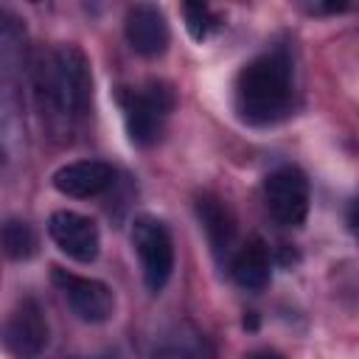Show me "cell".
<instances>
[{
  "label": "cell",
  "instance_id": "1",
  "mask_svg": "<svg viewBox=\"0 0 359 359\" xmlns=\"http://www.w3.org/2000/svg\"><path fill=\"white\" fill-rule=\"evenodd\" d=\"M31 93L45 135L65 146L93 107V70L84 50L73 42L39 48L31 62Z\"/></svg>",
  "mask_w": 359,
  "mask_h": 359
},
{
  "label": "cell",
  "instance_id": "2",
  "mask_svg": "<svg viewBox=\"0 0 359 359\" xmlns=\"http://www.w3.org/2000/svg\"><path fill=\"white\" fill-rule=\"evenodd\" d=\"M233 107L247 126H272L294 107L292 62L283 50H266L250 59L233 84Z\"/></svg>",
  "mask_w": 359,
  "mask_h": 359
},
{
  "label": "cell",
  "instance_id": "3",
  "mask_svg": "<svg viewBox=\"0 0 359 359\" xmlns=\"http://www.w3.org/2000/svg\"><path fill=\"white\" fill-rule=\"evenodd\" d=\"M123 126L135 146L149 149L163 137L165 121L177 107V93L163 79H149L140 90L121 93Z\"/></svg>",
  "mask_w": 359,
  "mask_h": 359
},
{
  "label": "cell",
  "instance_id": "4",
  "mask_svg": "<svg viewBox=\"0 0 359 359\" xmlns=\"http://www.w3.org/2000/svg\"><path fill=\"white\" fill-rule=\"evenodd\" d=\"M132 247L140 261L143 283L151 294H160L174 275V238L165 222L151 213H140L132 222Z\"/></svg>",
  "mask_w": 359,
  "mask_h": 359
},
{
  "label": "cell",
  "instance_id": "5",
  "mask_svg": "<svg viewBox=\"0 0 359 359\" xmlns=\"http://www.w3.org/2000/svg\"><path fill=\"white\" fill-rule=\"evenodd\" d=\"M264 202L280 227H300L309 216L311 188L297 165H280L264 180Z\"/></svg>",
  "mask_w": 359,
  "mask_h": 359
},
{
  "label": "cell",
  "instance_id": "6",
  "mask_svg": "<svg viewBox=\"0 0 359 359\" xmlns=\"http://www.w3.org/2000/svg\"><path fill=\"white\" fill-rule=\"evenodd\" d=\"M53 286L62 292L65 303L70 306V311L87 323V325H101L107 320H112L115 314V292L98 280V278H84L76 272H67L62 266H53L50 272Z\"/></svg>",
  "mask_w": 359,
  "mask_h": 359
},
{
  "label": "cell",
  "instance_id": "7",
  "mask_svg": "<svg viewBox=\"0 0 359 359\" xmlns=\"http://www.w3.org/2000/svg\"><path fill=\"white\" fill-rule=\"evenodd\" d=\"M50 339L45 311L36 297H22L14 303L3 323V348L11 359H36Z\"/></svg>",
  "mask_w": 359,
  "mask_h": 359
},
{
  "label": "cell",
  "instance_id": "8",
  "mask_svg": "<svg viewBox=\"0 0 359 359\" xmlns=\"http://www.w3.org/2000/svg\"><path fill=\"white\" fill-rule=\"evenodd\" d=\"M48 236L67 258L79 264H93L101 252V233L98 224L76 210H56L48 219Z\"/></svg>",
  "mask_w": 359,
  "mask_h": 359
},
{
  "label": "cell",
  "instance_id": "9",
  "mask_svg": "<svg viewBox=\"0 0 359 359\" xmlns=\"http://www.w3.org/2000/svg\"><path fill=\"white\" fill-rule=\"evenodd\" d=\"M123 36L137 56H143V59L163 56L171 42V28H168L165 11L151 3L129 6L126 17H123Z\"/></svg>",
  "mask_w": 359,
  "mask_h": 359
},
{
  "label": "cell",
  "instance_id": "10",
  "mask_svg": "<svg viewBox=\"0 0 359 359\" xmlns=\"http://www.w3.org/2000/svg\"><path fill=\"white\" fill-rule=\"evenodd\" d=\"M50 182L62 196L90 199V196H101L104 191L112 188L115 171L104 160H76V163L56 168Z\"/></svg>",
  "mask_w": 359,
  "mask_h": 359
},
{
  "label": "cell",
  "instance_id": "11",
  "mask_svg": "<svg viewBox=\"0 0 359 359\" xmlns=\"http://www.w3.org/2000/svg\"><path fill=\"white\" fill-rule=\"evenodd\" d=\"M194 210L196 219L205 230V238L210 244V252L219 264L233 258V247H236V216L230 213V208L213 196V194H196L194 199Z\"/></svg>",
  "mask_w": 359,
  "mask_h": 359
},
{
  "label": "cell",
  "instance_id": "12",
  "mask_svg": "<svg viewBox=\"0 0 359 359\" xmlns=\"http://www.w3.org/2000/svg\"><path fill=\"white\" fill-rule=\"evenodd\" d=\"M230 275L233 280L247 292H261L269 286L272 278V255L264 238L252 236L247 238L230 258Z\"/></svg>",
  "mask_w": 359,
  "mask_h": 359
},
{
  "label": "cell",
  "instance_id": "13",
  "mask_svg": "<svg viewBox=\"0 0 359 359\" xmlns=\"http://www.w3.org/2000/svg\"><path fill=\"white\" fill-rule=\"evenodd\" d=\"M0 241H3V252H6L8 261H28V258H34L36 244H39L34 227L28 222H22V219H6Z\"/></svg>",
  "mask_w": 359,
  "mask_h": 359
},
{
  "label": "cell",
  "instance_id": "14",
  "mask_svg": "<svg viewBox=\"0 0 359 359\" xmlns=\"http://www.w3.org/2000/svg\"><path fill=\"white\" fill-rule=\"evenodd\" d=\"M182 17H185V28H188L191 39H196V42H205L213 34V28L219 25L216 14L205 3H185L182 6Z\"/></svg>",
  "mask_w": 359,
  "mask_h": 359
},
{
  "label": "cell",
  "instance_id": "15",
  "mask_svg": "<svg viewBox=\"0 0 359 359\" xmlns=\"http://www.w3.org/2000/svg\"><path fill=\"white\" fill-rule=\"evenodd\" d=\"M151 359H199V353H196L194 348H188V345L168 342V345H160Z\"/></svg>",
  "mask_w": 359,
  "mask_h": 359
},
{
  "label": "cell",
  "instance_id": "16",
  "mask_svg": "<svg viewBox=\"0 0 359 359\" xmlns=\"http://www.w3.org/2000/svg\"><path fill=\"white\" fill-rule=\"evenodd\" d=\"M345 224H348L351 236H356V238H359V196L348 205V210H345Z\"/></svg>",
  "mask_w": 359,
  "mask_h": 359
},
{
  "label": "cell",
  "instance_id": "17",
  "mask_svg": "<svg viewBox=\"0 0 359 359\" xmlns=\"http://www.w3.org/2000/svg\"><path fill=\"white\" fill-rule=\"evenodd\" d=\"M247 359H283V356H278V353H272V351H252Z\"/></svg>",
  "mask_w": 359,
  "mask_h": 359
},
{
  "label": "cell",
  "instance_id": "18",
  "mask_svg": "<svg viewBox=\"0 0 359 359\" xmlns=\"http://www.w3.org/2000/svg\"><path fill=\"white\" fill-rule=\"evenodd\" d=\"M98 359H121V353H118V351H107V353L98 356Z\"/></svg>",
  "mask_w": 359,
  "mask_h": 359
}]
</instances>
